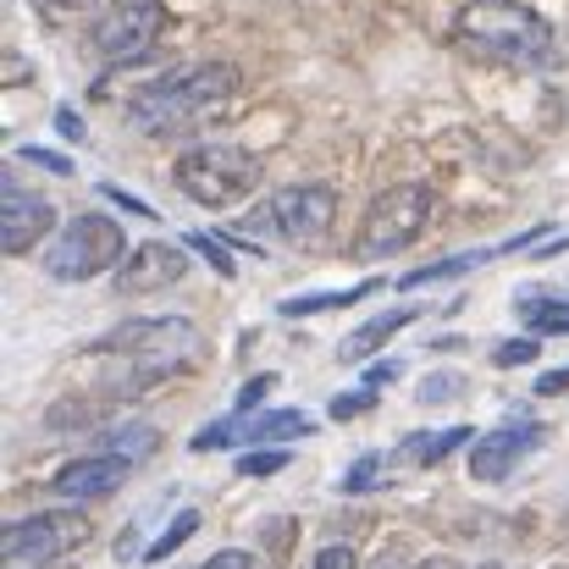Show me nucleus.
Masks as SVG:
<instances>
[{"label":"nucleus","instance_id":"1","mask_svg":"<svg viewBox=\"0 0 569 569\" xmlns=\"http://www.w3.org/2000/svg\"><path fill=\"white\" fill-rule=\"evenodd\" d=\"M232 94H238V67L232 61H189V67H172V72L150 78L128 100V117L156 139H189L232 106Z\"/></svg>","mask_w":569,"mask_h":569},{"label":"nucleus","instance_id":"2","mask_svg":"<svg viewBox=\"0 0 569 569\" xmlns=\"http://www.w3.org/2000/svg\"><path fill=\"white\" fill-rule=\"evenodd\" d=\"M94 355L117 360V377L106 392L133 398V392H150L156 381L178 377V371H193L204 360V338L183 316H156V321H122L117 332H106L94 343Z\"/></svg>","mask_w":569,"mask_h":569},{"label":"nucleus","instance_id":"3","mask_svg":"<svg viewBox=\"0 0 569 569\" xmlns=\"http://www.w3.org/2000/svg\"><path fill=\"white\" fill-rule=\"evenodd\" d=\"M448 39L476 61H498V67H520V72L553 67V28L520 0H470L453 17Z\"/></svg>","mask_w":569,"mask_h":569},{"label":"nucleus","instance_id":"4","mask_svg":"<svg viewBox=\"0 0 569 569\" xmlns=\"http://www.w3.org/2000/svg\"><path fill=\"white\" fill-rule=\"evenodd\" d=\"M172 183L199 210H232L260 189V156L243 150V144H193L178 156Z\"/></svg>","mask_w":569,"mask_h":569},{"label":"nucleus","instance_id":"5","mask_svg":"<svg viewBox=\"0 0 569 569\" xmlns=\"http://www.w3.org/2000/svg\"><path fill=\"white\" fill-rule=\"evenodd\" d=\"M128 260V232L117 216H100V210H83L72 216L56 238H50V254H44V277L50 282H94L106 277L111 266Z\"/></svg>","mask_w":569,"mask_h":569},{"label":"nucleus","instance_id":"6","mask_svg":"<svg viewBox=\"0 0 569 569\" xmlns=\"http://www.w3.org/2000/svg\"><path fill=\"white\" fill-rule=\"evenodd\" d=\"M332 227H338V189L332 183H288L243 216V232L277 238V243H293V249L321 243Z\"/></svg>","mask_w":569,"mask_h":569},{"label":"nucleus","instance_id":"7","mask_svg":"<svg viewBox=\"0 0 569 569\" xmlns=\"http://www.w3.org/2000/svg\"><path fill=\"white\" fill-rule=\"evenodd\" d=\"M83 542H94V526L83 509H44V515H28L17 526H6L0 537V553L11 569H44L67 553H78Z\"/></svg>","mask_w":569,"mask_h":569},{"label":"nucleus","instance_id":"8","mask_svg":"<svg viewBox=\"0 0 569 569\" xmlns=\"http://www.w3.org/2000/svg\"><path fill=\"white\" fill-rule=\"evenodd\" d=\"M426 216H431V189H426V183L381 189L377 204L366 210V227H360V238H355V254H360V260H387V254L409 249V243L426 232Z\"/></svg>","mask_w":569,"mask_h":569},{"label":"nucleus","instance_id":"9","mask_svg":"<svg viewBox=\"0 0 569 569\" xmlns=\"http://www.w3.org/2000/svg\"><path fill=\"white\" fill-rule=\"evenodd\" d=\"M167 33V6L161 0H128V6H111L100 22H94V50L106 67H128V61H144Z\"/></svg>","mask_w":569,"mask_h":569},{"label":"nucleus","instance_id":"10","mask_svg":"<svg viewBox=\"0 0 569 569\" xmlns=\"http://www.w3.org/2000/svg\"><path fill=\"white\" fill-rule=\"evenodd\" d=\"M310 431V415L305 409H266V415H227L216 426H204L193 437L199 453L210 448H232V442H260V448H282L288 437H305Z\"/></svg>","mask_w":569,"mask_h":569},{"label":"nucleus","instance_id":"11","mask_svg":"<svg viewBox=\"0 0 569 569\" xmlns=\"http://www.w3.org/2000/svg\"><path fill=\"white\" fill-rule=\"evenodd\" d=\"M542 437H548V431H542L537 420H509V426L476 437V448H470V476H476V481H509L515 465H520L531 448H542Z\"/></svg>","mask_w":569,"mask_h":569},{"label":"nucleus","instance_id":"12","mask_svg":"<svg viewBox=\"0 0 569 569\" xmlns=\"http://www.w3.org/2000/svg\"><path fill=\"white\" fill-rule=\"evenodd\" d=\"M128 470H133V465H122V459H111V453H83V459H67V465L56 470L50 492L67 498V509H83V503H100V498L122 492Z\"/></svg>","mask_w":569,"mask_h":569},{"label":"nucleus","instance_id":"13","mask_svg":"<svg viewBox=\"0 0 569 569\" xmlns=\"http://www.w3.org/2000/svg\"><path fill=\"white\" fill-rule=\"evenodd\" d=\"M50 227H56L50 199H39V193L22 189V183H6V193H0V249L6 254H28Z\"/></svg>","mask_w":569,"mask_h":569},{"label":"nucleus","instance_id":"14","mask_svg":"<svg viewBox=\"0 0 569 569\" xmlns=\"http://www.w3.org/2000/svg\"><path fill=\"white\" fill-rule=\"evenodd\" d=\"M117 271H122L117 277L122 293H161V288H172V282L189 277V254L172 249V243H139Z\"/></svg>","mask_w":569,"mask_h":569},{"label":"nucleus","instance_id":"15","mask_svg":"<svg viewBox=\"0 0 569 569\" xmlns=\"http://www.w3.org/2000/svg\"><path fill=\"white\" fill-rule=\"evenodd\" d=\"M415 316H420L415 305H403V310H381V316H371L360 332H349V338H343V349H338V355H343V360H366V355H377L381 343H387V338H398Z\"/></svg>","mask_w":569,"mask_h":569},{"label":"nucleus","instance_id":"16","mask_svg":"<svg viewBox=\"0 0 569 569\" xmlns=\"http://www.w3.org/2000/svg\"><path fill=\"white\" fill-rule=\"evenodd\" d=\"M470 437H476L470 426H448V431H409V437L398 442V459H409V465H442V459H448V453H459Z\"/></svg>","mask_w":569,"mask_h":569},{"label":"nucleus","instance_id":"17","mask_svg":"<svg viewBox=\"0 0 569 569\" xmlns=\"http://www.w3.org/2000/svg\"><path fill=\"white\" fill-rule=\"evenodd\" d=\"M156 448H161V431H156L150 420H128V426L106 431L94 453H111V459H122V465H144Z\"/></svg>","mask_w":569,"mask_h":569},{"label":"nucleus","instance_id":"18","mask_svg":"<svg viewBox=\"0 0 569 569\" xmlns=\"http://www.w3.org/2000/svg\"><path fill=\"white\" fill-rule=\"evenodd\" d=\"M520 310H526V327L531 338H565L569 332V299H548V293H520Z\"/></svg>","mask_w":569,"mask_h":569},{"label":"nucleus","instance_id":"19","mask_svg":"<svg viewBox=\"0 0 569 569\" xmlns=\"http://www.w3.org/2000/svg\"><path fill=\"white\" fill-rule=\"evenodd\" d=\"M481 260H492V254H487V249H470V254H448V260H437V266H420V271L398 277V293H415V288H426V282L459 277V271H470V266H481Z\"/></svg>","mask_w":569,"mask_h":569},{"label":"nucleus","instance_id":"20","mask_svg":"<svg viewBox=\"0 0 569 569\" xmlns=\"http://www.w3.org/2000/svg\"><path fill=\"white\" fill-rule=\"evenodd\" d=\"M381 282H360V288H343V293H305V299H288L282 305V316H316V310H343V305H360L366 293H377Z\"/></svg>","mask_w":569,"mask_h":569},{"label":"nucleus","instance_id":"21","mask_svg":"<svg viewBox=\"0 0 569 569\" xmlns=\"http://www.w3.org/2000/svg\"><path fill=\"white\" fill-rule=\"evenodd\" d=\"M193 531H199V509H183V515H178V520H172V526L161 531V542H150V553H144V559H150V565L172 559V553H178V548L189 542Z\"/></svg>","mask_w":569,"mask_h":569},{"label":"nucleus","instance_id":"22","mask_svg":"<svg viewBox=\"0 0 569 569\" xmlns=\"http://www.w3.org/2000/svg\"><path fill=\"white\" fill-rule=\"evenodd\" d=\"M537 355H542V338H509L492 349V366L515 371V366H537Z\"/></svg>","mask_w":569,"mask_h":569},{"label":"nucleus","instance_id":"23","mask_svg":"<svg viewBox=\"0 0 569 569\" xmlns=\"http://www.w3.org/2000/svg\"><path fill=\"white\" fill-rule=\"evenodd\" d=\"M288 448H254V453H243L238 459V476H277V470H288Z\"/></svg>","mask_w":569,"mask_h":569},{"label":"nucleus","instance_id":"24","mask_svg":"<svg viewBox=\"0 0 569 569\" xmlns=\"http://www.w3.org/2000/svg\"><path fill=\"white\" fill-rule=\"evenodd\" d=\"M420 403H442V398H465V377L459 371H437V377L420 381V392H415Z\"/></svg>","mask_w":569,"mask_h":569},{"label":"nucleus","instance_id":"25","mask_svg":"<svg viewBox=\"0 0 569 569\" xmlns=\"http://www.w3.org/2000/svg\"><path fill=\"white\" fill-rule=\"evenodd\" d=\"M377 409V387H360V392H338L332 398V420H355V415H371Z\"/></svg>","mask_w":569,"mask_h":569},{"label":"nucleus","instance_id":"26","mask_svg":"<svg viewBox=\"0 0 569 569\" xmlns=\"http://www.w3.org/2000/svg\"><path fill=\"white\" fill-rule=\"evenodd\" d=\"M377 470H381V453H366V459H355L349 470H343V492H366V487H377Z\"/></svg>","mask_w":569,"mask_h":569},{"label":"nucleus","instance_id":"27","mask_svg":"<svg viewBox=\"0 0 569 569\" xmlns=\"http://www.w3.org/2000/svg\"><path fill=\"white\" fill-rule=\"evenodd\" d=\"M183 243H189V249H199V254H204V260H210L221 277H232V254H227V249H221L210 232H183Z\"/></svg>","mask_w":569,"mask_h":569},{"label":"nucleus","instance_id":"28","mask_svg":"<svg viewBox=\"0 0 569 569\" xmlns=\"http://www.w3.org/2000/svg\"><path fill=\"white\" fill-rule=\"evenodd\" d=\"M305 569H360V553L349 542H332V548H316V559Z\"/></svg>","mask_w":569,"mask_h":569},{"label":"nucleus","instance_id":"29","mask_svg":"<svg viewBox=\"0 0 569 569\" xmlns=\"http://www.w3.org/2000/svg\"><path fill=\"white\" fill-rule=\"evenodd\" d=\"M199 569H271L266 559H254L249 548H221V553H210Z\"/></svg>","mask_w":569,"mask_h":569},{"label":"nucleus","instance_id":"30","mask_svg":"<svg viewBox=\"0 0 569 569\" xmlns=\"http://www.w3.org/2000/svg\"><path fill=\"white\" fill-rule=\"evenodd\" d=\"M271 387H277V377H254V381H243V392H238V409H232V415H249V409H254V403H260V398H266Z\"/></svg>","mask_w":569,"mask_h":569},{"label":"nucleus","instance_id":"31","mask_svg":"<svg viewBox=\"0 0 569 569\" xmlns=\"http://www.w3.org/2000/svg\"><path fill=\"white\" fill-rule=\"evenodd\" d=\"M100 193H106V199H117L122 210H133V216H144V221H156V210H150L144 199H133V193H122V189H117V183H100Z\"/></svg>","mask_w":569,"mask_h":569},{"label":"nucleus","instance_id":"32","mask_svg":"<svg viewBox=\"0 0 569 569\" xmlns=\"http://www.w3.org/2000/svg\"><path fill=\"white\" fill-rule=\"evenodd\" d=\"M22 161H33V167H50V172H61V178L72 172V161H67V156H50V150H33V144H22Z\"/></svg>","mask_w":569,"mask_h":569},{"label":"nucleus","instance_id":"33","mask_svg":"<svg viewBox=\"0 0 569 569\" xmlns=\"http://www.w3.org/2000/svg\"><path fill=\"white\" fill-rule=\"evenodd\" d=\"M553 392H569V366H565V371H548V377H537V398H553Z\"/></svg>","mask_w":569,"mask_h":569},{"label":"nucleus","instance_id":"34","mask_svg":"<svg viewBox=\"0 0 569 569\" xmlns=\"http://www.w3.org/2000/svg\"><path fill=\"white\" fill-rule=\"evenodd\" d=\"M56 128H61L67 139H78V117H72V111H61V117H56Z\"/></svg>","mask_w":569,"mask_h":569},{"label":"nucleus","instance_id":"35","mask_svg":"<svg viewBox=\"0 0 569 569\" xmlns=\"http://www.w3.org/2000/svg\"><path fill=\"white\" fill-rule=\"evenodd\" d=\"M392 377H398V366L387 360V366H377V371H371V387H381V381H392Z\"/></svg>","mask_w":569,"mask_h":569},{"label":"nucleus","instance_id":"36","mask_svg":"<svg viewBox=\"0 0 569 569\" xmlns=\"http://www.w3.org/2000/svg\"><path fill=\"white\" fill-rule=\"evenodd\" d=\"M415 569H459V565H453L448 553H437V559H420V565H415Z\"/></svg>","mask_w":569,"mask_h":569},{"label":"nucleus","instance_id":"37","mask_svg":"<svg viewBox=\"0 0 569 569\" xmlns=\"http://www.w3.org/2000/svg\"><path fill=\"white\" fill-rule=\"evenodd\" d=\"M398 559H403V553H398V548H387V553H381L371 569H398Z\"/></svg>","mask_w":569,"mask_h":569},{"label":"nucleus","instance_id":"38","mask_svg":"<svg viewBox=\"0 0 569 569\" xmlns=\"http://www.w3.org/2000/svg\"><path fill=\"white\" fill-rule=\"evenodd\" d=\"M476 569H503V565H476Z\"/></svg>","mask_w":569,"mask_h":569},{"label":"nucleus","instance_id":"39","mask_svg":"<svg viewBox=\"0 0 569 569\" xmlns=\"http://www.w3.org/2000/svg\"><path fill=\"white\" fill-rule=\"evenodd\" d=\"M44 569H50V565H44ZM56 569H61V565H56Z\"/></svg>","mask_w":569,"mask_h":569}]
</instances>
